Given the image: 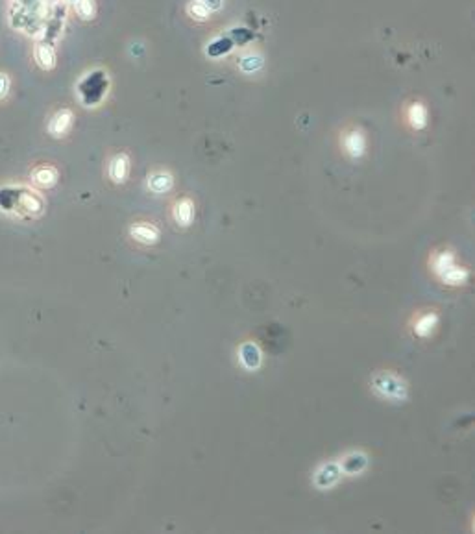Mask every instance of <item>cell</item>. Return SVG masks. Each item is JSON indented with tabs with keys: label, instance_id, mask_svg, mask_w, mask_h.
<instances>
[{
	"label": "cell",
	"instance_id": "cell-1",
	"mask_svg": "<svg viewBox=\"0 0 475 534\" xmlns=\"http://www.w3.org/2000/svg\"><path fill=\"white\" fill-rule=\"evenodd\" d=\"M337 143H339L342 156L350 161H361L368 154V134L361 126L348 124L346 128H342L339 131Z\"/></svg>",
	"mask_w": 475,
	"mask_h": 534
},
{
	"label": "cell",
	"instance_id": "cell-2",
	"mask_svg": "<svg viewBox=\"0 0 475 534\" xmlns=\"http://www.w3.org/2000/svg\"><path fill=\"white\" fill-rule=\"evenodd\" d=\"M266 54L265 50L255 44H250L248 49H243L233 58V69L239 76L254 80L265 74L266 70Z\"/></svg>",
	"mask_w": 475,
	"mask_h": 534
},
{
	"label": "cell",
	"instance_id": "cell-3",
	"mask_svg": "<svg viewBox=\"0 0 475 534\" xmlns=\"http://www.w3.org/2000/svg\"><path fill=\"white\" fill-rule=\"evenodd\" d=\"M401 122L405 124L407 130H410L412 134H421L429 128V122H431V109H429V104L420 97L409 98L405 102L401 104Z\"/></svg>",
	"mask_w": 475,
	"mask_h": 534
},
{
	"label": "cell",
	"instance_id": "cell-4",
	"mask_svg": "<svg viewBox=\"0 0 475 534\" xmlns=\"http://www.w3.org/2000/svg\"><path fill=\"white\" fill-rule=\"evenodd\" d=\"M74 120L76 115L72 108H67L65 106V108L56 109L54 113L50 115L49 122H47V131L54 139H63L74 128Z\"/></svg>",
	"mask_w": 475,
	"mask_h": 534
},
{
	"label": "cell",
	"instance_id": "cell-5",
	"mask_svg": "<svg viewBox=\"0 0 475 534\" xmlns=\"http://www.w3.org/2000/svg\"><path fill=\"white\" fill-rule=\"evenodd\" d=\"M32 60L39 70L43 72H54L58 67V50L52 43L39 41L32 47Z\"/></svg>",
	"mask_w": 475,
	"mask_h": 534
},
{
	"label": "cell",
	"instance_id": "cell-6",
	"mask_svg": "<svg viewBox=\"0 0 475 534\" xmlns=\"http://www.w3.org/2000/svg\"><path fill=\"white\" fill-rule=\"evenodd\" d=\"M174 187V174L168 168H156L146 176V189L152 195H167Z\"/></svg>",
	"mask_w": 475,
	"mask_h": 534
},
{
	"label": "cell",
	"instance_id": "cell-7",
	"mask_svg": "<svg viewBox=\"0 0 475 534\" xmlns=\"http://www.w3.org/2000/svg\"><path fill=\"white\" fill-rule=\"evenodd\" d=\"M130 168H131V161L130 156L126 154V152H119V154H115L108 163V178L117 185L126 184V179L130 176Z\"/></svg>",
	"mask_w": 475,
	"mask_h": 534
},
{
	"label": "cell",
	"instance_id": "cell-8",
	"mask_svg": "<svg viewBox=\"0 0 475 534\" xmlns=\"http://www.w3.org/2000/svg\"><path fill=\"white\" fill-rule=\"evenodd\" d=\"M184 15L193 24H209L213 21V17H215L202 4L200 0H187L184 4Z\"/></svg>",
	"mask_w": 475,
	"mask_h": 534
},
{
	"label": "cell",
	"instance_id": "cell-9",
	"mask_svg": "<svg viewBox=\"0 0 475 534\" xmlns=\"http://www.w3.org/2000/svg\"><path fill=\"white\" fill-rule=\"evenodd\" d=\"M32 181L38 187L49 189L58 181V170L50 165H41V167L33 168L32 170Z\"/></svg>",
	"mask_w": 475,
	"mask_h": 534
},
{
	"label": "cell",
	"instance_id": "cell-10",
	"mask_svg": "<svg viewBox=\"0 0 475 534\" xmlns=\"http://www.w3.org/2000/svg\"><path fill=\"white\" fill-rule=\"evenodd\" d=\"M78 21L92 22L98 15V2L97 0H78L74 6H70Z\"/></svg>",
	"mask_w": 475,
	"mask_h": 534
},
{
	"label": "cell",
	"instance_id": "cell-11",
	"mask_svg": "<svg viewBox=\"0 0 475 534\" xmlns=\"http://www.w3.org/2000/svg\"><path fill=\"white\" fill-rule=\"evenodd\" d=\"M193 215H195V204L191 198H182L174 204V218L179 222V224H191L193 220Z\"/></svg>",
	"mask_w": 475,
	"mask_h": 534
},
{
	"label": "cell",
	"instance_id": "cell-12",
	"mask_svg": "<svg viewBox=\"0 0 475 534\" xmlns=\"http://www.w3.org/2000/svg\"><path fill=\"white\" fill-rule=\"evenodd\" d=\"M11 91H13V78L8 70L0 69V104H6L10 100Z\"/></svg>",
	"mask_w": 475,
	"mask_h": 534
},
{
	"label": "cell",
	"instance_id": "cell-13",
	"mask_svg": "<svg viewBox=\"0 0 475 534\" xmlns=\"http://www.w3.org/2000/svg\"><path fill=\"white\" fill-rule=\"evenodd\" d=\"M435 322H437V318H435L433 314H431V316H429V314H426V316H424V318H421L420 322H418V325H416V333H418V334H427V333H429V331L433 330V324H435Z\"/></svg>",
	"mask_w": 475,
	"mask_h": 534
},
{
	"label": "cell",
	"instance_id": "cell-14",
	"mask_svg": "<svg viewBox=\"0 0 475 534\" xmlns=\"http://www.w3.org/2000/svg\"><path fill=\"white\" fill-rule=\"evenodd\" d=\"M131 233L134 235H137L139 238H145V237H157V233L156 229L152 226H146V224H137L134 229H131Z\"/></svg>",
	"mask_w": 475,
	"mask_h": 534
},
{
	"label": "cell",
	"instance_id": "cell-15",
	"mask_svg": "<svg viewBox=\"0 0 475 534\" xmlns=\"http://www.w3.org/2000/svg\"><path fill=\"white\" fill-rule=\"evenodd\" d=\"M200 2L213 13V15H215V13H220V11L224 10V0H200Z\"/></svg>",
	"mask_w": 475,
	"mask_h": 534
},
{
	"label": "cell",
	"instance_id": "cell-16",
	"mask_svg": "<svg viewBox=\"0 0 475 534\" xmlns=\"http://www.w3.org/2000/svg\"><path fill=\"white\" fill-rule=\"evenodd\" d=\"M65 2H67V4H69V6H74L76 2H78V0H65Z\"/></svg>",
	"mask_w": 475,
	"mask_h": 534
}]
</instances>
